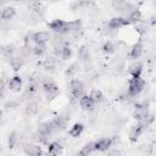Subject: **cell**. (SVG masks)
Listing matches in <instances>:
<instances>
[{"label": "cell", "mask_w": 156, "mask_h": 156, "mask_svg": "<svg viewBox=\"0 0 156 156\" xmlns=\"http://www.w3.org/2000/svg\"><path fill=\"white\" fill-rule=\"evenodd\" d=\"M145 87V80L141 77H132L128 83V95L129 96H136L139 95Z\"/></svg>", "instance_id": "6da1fadb"}, {"label": "cell", "mask_w": 156, "mask_h": 156, "mask_svg": "<svg viewBox=\"0 0 156 156\" xmlns=\"http://www.w3.org/2000/svg\"><path fill=\"white\" fill-rule=\"evenodd\" d=\"M111 6L115 11L119 12L124 17H127L134 9H136L134 5H132L127 0H111Z\"/></svg>", "instance_id": "7a4b0ae2"}, {"label": "cell", "mask_w": 156, "mask_h": 156, "mask_svg": "<svg viewBox=\"0 0 156 156\" xmlns=\"http://www.w3.org/2000/svg\"><path fill=\"white\" fill-rule=\"evenodd\" d=\"M84 83L80 79H72L69 83V90L74 99H80L84 95Z\"/></svg>", "instance_id": "3957f363"}, {"label": "cell", "mask_w": 156, "mask_h": 156, "mask_svg": "<svg viewBox=\"0 0 156 156\" xmlns=\"http://www.w3.org/2000/svg\"><path fill=\"white\" fill-rule=\"evenodd\" d=\"M41 88H43L48 100H52L58 95V87L51 80H44L41 83Z\"/></svg>", "instance_id": "277c9868"}, {"label": "cell", "mask_w": 156, "mask_h": 156, "mask_svg": "<svg viewBox=\"0 0 156 156\" xmlns=\"http://www.w3.org/2000/svg\"><path fill=\"white\" fill-rule=\"evenodd\" d=\"M149 126L146 124V123H144V122H138L135 126H133L132 128H130V132H129V140L132 141V143H135L136 140H138V138L146 130V128H147Z\"/></svg>", "instance_id": "5b68a950"}, {"label": "cell", "mask_w": 156, "mask_h": 156, "mask_svg": "<svg viewBox=\"0 0 156 156\" xmlns=\"http://www.w3.org/2000/svg\"><path fill=\"white\" fill-rule=\"evenodd\" d=\"M130 24V21L124 17V16H118V17H112L108 23H107V27L112 30H116V29H119V28H123V27H127Z\"/></svg>", "instance_id": "8992f818"}, {"label": "cell", "mask_w": 156, "mask_h": 156, "mask_svg": "<svg viewBox=\"0 0 156 156\" xmlns=\"http://www.w3.org/2000/svg\"><path fill=\"white\" fill-rule=\"evenodd\" d=\"M149 116V111H147V105L145 104H136L135 105V110L133 112V117L139 122L145 119Z\"/></svg>", "instance_id": "52a82bcc"}, {"label": "cell", "mask_w": 156, "mask_h": 156, "mask_svg": "<svg viewBox=\"0 0 156 156\" xmlns=\"http://www.w3.org/2000/svg\"><path fill=\"white\" fill-rule=\"evenodd\" d=\"M112 143H113V140L111 138H102V139L95 141V151H100V152L107 151L112 146Z\"/></svg>", "instance_id": "ba28073f"}, {"label": "cell", "mask_w": 156, "mask_h": 156, "mask_svg": "<svg viewBox=\"0 0 156 156\" xmlns=\"http://www.w3.org/2000/svg\"><path fill=\"white\" fill-rule=\"evenodd\" d=\"M143 49H144V46H143L141 41H136L135 44H133V46L130 48V51H129L130 60H133V61L138 60L143 55Z\"/></svg>", "instance_id": "9c48e42d"}, {"label": "cell", "mask_w": 156, "mask_h": 156, "mask_svg": "<svg viewBox=\"0 0 156 156\" xmlns=\"http://www.w3.org/2000/svg\"><path fill=\"white\" fill-rule=\"evenodd\" d=\"M95 104H96V102L91 99V96H90V95H87V94H84V95L79 99V106H80L83 110H85V111L93 110L94 106H95Z\"/></svg>", "instance_id": "30bf717a"}, {"label": "cell", "mask_w": 156, "mask_h": 156, "mask_svg": "<svg viewBox=\"0 0 156 156\" xmlns=\"http://www.w3.org/2000/svg\"><path fill=\"white\" fill-rule=\"evenodd\" d=\"M7 87H9V89H10L11 91H13V93L21 91V89H22V78H21L20 76H13V77L9 80Z\"/></svg>", "instance_id": "8fae6325"}, {"label": "cell", "mask_w": 156, "mask_h": 156, "mask_svg": "<svg viewBox=\"0 0 156 156\" xmlns=\"http://www.w3.org/2000/svg\"><path fill=\"white\" fill-rule=\"evenodd\" d=\"M51 39V35L48 32H34L33 33V40L35 44H46Z\"/></svg>", "instance_id": "7c38bea8"}, {"label": "cell", "mask_w": 156, "mask_h": 156, "mask_svg": "<svg viewBox=\"0 0 156 156\" xmlns=\"http://www.w3.org/2000/svg\"><path fill=\"white\" fill-rule=\"evenodd\" d=\"M128 72L132 77H140L141 76V72H143V63L140 61H134L129 65L128 67Z\"/></svg>", "instance_id": "4fadbf2b"}, {"label": "cell", "mask_w": 156, "mask_h": 156, "mask_svg": "<svg viewBox=\"0 0 156 156\" xmlns=\"http://www.w3.org/2000/svg\"><path fill=\"white\" fill-rule=\"evenodd\" d=\"M24 154L30 155V156H39L43 154L41 147L39 145H34V144H27L24 146Z\"/></svg>", "instance_id": "5bb4252c"}, {"label": "cell", "mask_w": 156, "mask_h": 156, "mask_svg": "<svg viewBox=\"0 0 156 156\" xmlns=\"http://www.w3.org/2000/svg\"><path fill=\"white\" fill-rule=\"evenodd\" d=\"M15 15H16V9L12 7V6H6L1 11V20L10 21V20H12L15 17Z\"/></svg>", "instance_id": "9a60e30c"}, {"label": "cell", "mask_w": 156, "mask_h": 156, "mask_svg": "<svg viewBox=\"0 0 156 156\" xmlns=\"http://www.w3.org/2000/svg\"><path fill=\"white\" fill-rule=\"evenodd\" d=\"M84 130V124L83 123H74L69 130H68V134L72 136V138H78Z\"/></svg>", "instance_id": "2e32d148"}, {"label": "cell", "mask_w": 156, "mask_h": 156, "mask_svg": "<svg viewBox=\"0 0 156 156\" xmlns=\"http://www.w3.org/2000/svg\"><path fill=\"white\" fill-rule=\"evenodd\" d=\"M10 66L13 71H20L23 66V57L22 56H11L10 57Z\"/></svg>", "instance_id": "e0dca14e"}, {"label": "cell", "mask_w": 156, "mask_h": 156, "mask_svg": "<svg viewBox=\"0 0 156 156\" xmlns=\"http://www.w3.org/2000/svg\"><path fill=\"white\" fill-rule=\"evenodd\" d=\"M78 57L82 60V61H89L90 57H91V54H90V50L87 45H82L79 49H78Z\"/></svg>", "instance_id": "ac0fdd59"}, {"label": "cell", "mask_w": 156, "mask_h": 156, "mask_svg": "<svg viewBox=\"0 0 156 156\" xmlns=\"http://www.w3.org/2000/svg\"><path fill=\"white\" fill-rule=\"evenodd\" d=\"M62 151V145L58 141H52L48 145V152L50 155H58Z\"/></svg>", "instance_id": "d6986e66"}, {"label": "cell", "mask_w": 156, "mask_h": 156, "mask_svg": "<svg viewBox=\"0 0 156 156\" xmlns=\"http://www.w3.org/2000/svg\"><path fill=\"white\" fill-rule=\"evenodd\" d=\"M127 18L130 21V23H138V22H140L141 21V12H140V10L139 9H134L127 16Z\"/></svg>", "instance_id": "ffe728a7"}, {"label": "cell", "mask_w": 156, "mask_h": 156, "mask_svg": "<svg viewBox=\"0 0 156 156\" xmlns=\"http://www.w3.org/2000/svg\"><path fill=\"white\" fill-rule=\"evenodd\" d=\"M56 65H57V61H56V58L52 57V56H48V57H45L44 61H43V67H44L45 69H54V68L56 67Z\"/></svg>", "instance_id": "44dd1931"}, {"label": "cell", "mask_w": 156, "mask_h": 156, "mask_svg": "<svg viewBox=\"0 0 156 156\" xmlns=\"http://www.w3.org/2000/svg\"><path fill=\"white\" fill-rule=\"evenodd\" d=\"M89 95L91 96V99H93L96 104L102 102V101L105 100V95L102 94V91H101L100 89H93V90L90 91V94H89Z\"/></svg>", "instance_id": "7402d4cb"}, {"label": "cell", "mask_w": 156, "mask_h": 156, "mask_svg": "<svg viewBox=\"0 0 156 156\" xmlns=\"http://www.w3.org/2000/svg\"><path fill=\"white\" fill-rule=\"evenodd\" d=\"M18 141H20V135H18V133H17V132H12V133H10L9 139H7L9 147H11V149H12V147L17 146Z\"/></svg>", "instance_id": "603a6c76"}, {"label": "cell", "mask_w": 156, "mask_h": 156, "mask_svg": "<svg viewBox=\"0 0 156 156\" xmlns=\"http://www.w3.org/2000/svg\"><path fill=\"white\" fill-rule=\"evenodd\" d=\"M94 151H95V143H87V144L80 149L79 155L87 156V155H89V154H91V152H94Z\"/></svg>", "instance_id": "cb8c5ba5"}, {"label": "cell", "mask_w": 156, "mask_h": 156, "mask_svg": "<svg viewBox=\"0 0 156 156\" xmlns=\"http://www.w3.org/2000/svg\"><path fill=\"white\" fill-rule=\"evenodd\" d=\"M102 51L106 54V55H111V54H115L116 52V46L113 45V43L112 41H110V40H107V41H105L104 44H102Z\"/></svg>", "instance_id": "d4e9b609"}, {"label": "cell", "mask_w": 156, "mask_h": 156, "mask_svg": "<svg viewBox=\"0 0 156 156\" xmlns=\"http://www.w3.org/2000/svg\"><path fill=\"white\" fill-rule=\"evenodd\" d=\"M61 58L62 60H65V61H67V60H69L71 57H72V49H71V46L66 43L63 46H62V50H61Z\"/></svg>", "instance_id": "484cf974"}, {"label": "cell", "mask_w": 156, "mask_h": 156, "mask_svg": "<svg viewBox=\"0 0 156 156\" xmlns=\"http://www.w3.org/2000/svg\"><path fill=\"white\" fill-rule=\"evenodd\" d=\"M45 52H46L45 44H35L33 46V55H35V56H43Z\"/></svg>", "instance_id": "4316f807"}, {"label": "cell", "mask_w": 156, "mask_h": 156, "mask_svg": "<svg viewBox=\"0 0 156 156\" xmlns=\"http://www.w3.org/2000/svg\"><path fill=\"white\" fill-rule=\"evenodd\" d=\"M26 112L29 113V115H33V113H37L38 112V104L35 101H30L27 107H26Z\"/></svg>", "instance_id": "83f0119b"}, {"label": "cell", "mask_w": 156, "mask_h": 156, "mask_svg": "<svg viewBox=\"0 0 156 156\" xmlns=\"http://www.w3.org/2000/svg\"><path fill=\"white\" fill-rule=\"evenodd\" d=\"M78 68H79V67H78V65H77V63H73V65H71V66L66 69L65 74H66L67 77H73V76L78 72Z\"/></svg>", "instance_id": "f1b7e54d"}, {"label": "cell", "mask_w": 156, "mask_h": 156, "mask_svg": "<svg viewBox=\"0 0 156 156\" xmlns=\"http://www.w3.org/2000/svg\"><path fill=\"white\" fill-rule=\"evenodd\" d=\"M13 1H23V0H13Z\"/></svg>", "instance_id": "f546056e"}]
</instances>
